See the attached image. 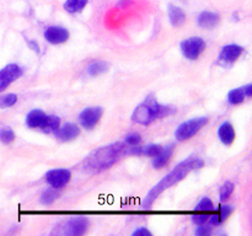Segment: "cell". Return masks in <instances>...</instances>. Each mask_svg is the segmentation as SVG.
<instances>
[{
    "label": "cell",
    "instance_id": "25",
    "mask_svg": "<svg viewBox=\"0 0 252 236\" xmlns=\"http://www.w3.org/2000/svg\"><path fill=\"white\" fill-rule=\"evenodd\" d=\"M234 192V183L233 182H225L220 188V199L226 201Z\"/></svg>",
    "mask_w": 252,
    "mask_h": 236
},
{
    "label": "cell",
    "instance_id": "1",
    "mask_svg": "<svg viewBox=\"0 0 252 236\" xmlns=\"http://www.w3.org/2000/svg\"><path fill=\"white\" fill-rule=\"evenodd\" d=\"M203 166H204V162L203 160L201 159L189 157V159L185 160L184 162H181V164H180L174 171L170 172L164 179H161V181H160L159 183H158L157 186H155L154 188L148 193L147 198H145V201L143 202V208L144 209L150 208L152 204L157 201V198L162 193V192L166 191L167 188L172 187L174 184H177L179 182H181L182 179H184L191 171H193V170H199Z\"/></svg>",
    "mask_w": 252,
    "mask_h": 236
},
{
    "label": "cell",
    "instance_id": "20",
    "mask_svg": "<svg viewBox=\"0 0 252 236\" xmlns=\"http://www.w3.org/2000/svg\"><path fill=\"white\" fill-rule=\"evenodd\" d=\"M61 127V119L56 116H47L46 122H44L42 130L46 133H56Z\"/></svg>",
    "mask_w": 252,
    "mask_h": 236
},
{
    "label": "cell",
    "instance_id": "15",
    "mask_svg": "<svg viewBox=\"0 0 252 236\" xmlns=\"http://www.w3.org/2000/svg\"><path fill=\"white\" fill-rule=\"evenodd\" d=\"M219 138H220L221 143L225 145H231L234 143V140H235V129H234L233 124L229 122H225L223 123V124L220 125V128H219Z\"/></svg>",
    "mask_w": 252,
    "mask_h": 236
},
{
    "label": "cell",
    "instance_id": "18",
    "mask_svg": "<svg viewBox=\"0 0 252 236\" xmlns=\"http://www.w3.org/2000/svg\"><path fill=\"white\" fill-rule=\"evenodd\" d=\"M233 210L234 208L231 206H221L218 213L209 216V219H211V224L214 226V225H219V224L224 223V221L230 216V214L233 213Z\"/></svg>",
    "mask_w": 252,
    "mask_h": 236
},
{
    "label": "cell",
    "instance_id": "14",
    "mask_svg": "<svg viewBox=\"0 0 252 236\" xmlns=\"http://www.w3.org/2000/svg\"><path fill=\"white\" fill-rule=\"evenodd\" d=\"M46 118H47V115L43 112V111L33 110L27 115L26 124L27 127L32 128V129H34V128H41L42 129L44 122H46Z\"/></svg>",
    "mask_w": 252,
    "mask_h": 236
},
{
    "label": "cell",
    "instance_id": "31",
    "mask_svg": "<svg viewBox=\"0 0 252 236\" xmlns=\"http://www.w3.org/2000/svg\"><path fill=\"white\" fill-rule=\"evenodd\" d=\"M211 231H212L211 226H199L196 234L198 236H207V235H209V234H211Z\"/></svg>",
    "mask_w": 252,
    "mask_h": 236
},
{
    "label": "cell",
    "instance_id": "12",
    "mask_svg": "<svg viewBox=\"0 0 252 236\" xmlns=\"http://www.w3.org/2000/svg\"><path fill=\"white\" fill-rule=\"evenodd\" d=\"M57 138L62 142H70L74 140L79 134H80V129L76 124L73 123H66L63 127H59V129L56 132Z\"/></svg>",
    "mask_w": 252,
    "mask_h": 236
},
{
    "label": "cell",
    "instance_id": "13",
    "mask_svg": "<svg viewBox=\"0 0 252 236\" xmlns=\"http://www.w3.org/2000/svg\"><path fill=\"white\" fill-rule=\"evenodd\" d=\"M174 149L175 147L174 145H169V147H162V150L154 156V160H153V166L155 169H162V167L166 166L167 164L170 162L171 160L172 154H174Z\"/></svg>",
    "mask_w": 252,
    "mask_h": 236
},
{
    "label": "cell",
    "instance_id": "32",
    "mask_svg": "<svg viewBox=\"0 0 252 236\" xmlns=\"http://www.w3.org/2000/svg\"><path fill=\"white\" fill-rule=\"evenodd\" d=\"M144 235L152 236V233H150V231L145 228H140V229H138L137 231H134V233H133V236H144Z\"/></svg>",
    "mask_w": 252,
    "mask_h": 236
},
{
    "label": "cell",
    "instance_id": "6",
    "mask_svg": "<svg viewBox=\"0 0 252 236\" xmlns=\"http://www.w3.org/2000/svg\"><path fill=\"white\" fill-rule=\"evenodd\" d=\"M71 174L69 170L65 169H56L51 170L46 174V181L52 188L54 189H61L64 186L68 184V182L70 181Z\"/></svg>",
    "mask_w": 252,
    "mask_h": 236
},
{
    "label": "cell",
    "instance_id": "28",
    "mask_svg": "<svg viewBox=\"0 0 252 236\" xmlns=\"http://www.w3.org/2000/svg\"><path fill=\"white\" fill-rule=\"evenodd\" d=\"M213 203L209 198H204L203 201H201V203L197 206V211H204V213H211L213 211Z\"/></svg>",
    "mask_w": 252,
    "mask_h": 236
},
{
    "label": "cell",
    "instance_id": "4",
    "mask_svg": "<svg viewBox=\"0 0 252 236\" xmlns=\"http://www.w3.org/2000/svg\"><path fill=\"white\" fill-rule=\"evenodd\" d=\"M208 123V118L207 117H201L196 118V119H191L189 122H185L184 124L180 125L176 130V139L179 142H185V140L191 139L192 137L197 134L204 125Z\"/></svg>",
    "mask_w": 252,
    "mask_h": 236
},
{
    "label": "cell",
    "instance_id": "11",
    "mask_svg": "<svg viewBox=\"0 0 252 236\" xmlns=\"http://www.w3.org/2000/svg\"><path fill=\"white\" fill-rule=\"evenodd\" d=\"M244 53V48L238 44H229L225 46L221 49L220 53V60L225 61V63H234V61L238 60L241 57V54Z\"/></svg>",
    "mask_w": 252,
    "mask_h": 236
},
{
    "label": "cell",
    "instance_id": "3",
    "mask_svg": "<svg viewBox=\"0 0 252 236\" xmlns=\"http://www.w3.org/2000/svg\"><path fill=\"white\" fill-rule=\"evenodd\" d=\"M172 112H175V110H172L171 107L160 105L154 98L149 97L147 98L144 103H142V105L135 108L132 119L134 122L139 123V124L149 125L158 118H164L166 116L171 115Z\"/></svg>",
    "mask_w": 252,
    "mask_h": 236
},
{
    "label": "cell",
    "instance_id": "10",
    "mask_svg": "<svg viewBox=\"0 0 252 236\" xmlns=\"http://www.w3.org/2000/svg\"><path fill=\"white\" fill-rule=\"evenodd\" d=\"M89 228V220L83 216H78V218H74L71 220H69L66 223V231L65 233L68 235L71 236H79L83 235L86 233Z\"/></svg>",
    "mask_w": 252,
    "mask_h": 236
},
{
    "label": "cell",
    "instance_id": "33",
    "mask_svg": "<svg viewBox=\"0 0 252 236\" xmlns=\"http://www.w3.org/2000/svg\"><path fill=\"white\" fill-rule=\"evenodd\" d=\"M244 92H245L246 97H251L252 96V85L251 84H249L248 86H245V88H244Z\"/></svg>",
    "mask_w": 252,
    "mask_h": 236
},
{
    "label": "cell",
    "instance_id": "30",
    "mask_svg": "<svg viewBox=\"0 0 252 236\" xmlns=\"http://www.w3.org/2000/svg\"><path fill=\"white\" fill-rule=\"evenodd\" d=\"M140 143H142V137H140L139 134H137V133L129 134L126 137V144L129 145V147H137Z\"/></svg>",
    "mask_w": 252,
    "mask_h": 236
},
{
    "label": "cell",
    "instance_id": "23",
    "mask_svg": "<svg viewBox=\"0 0 252 236\" xmlns=\"http://www.w3.org/2000/svg\"><path fill=\"white\" fill-rule=\"evenodd\" d=\"M105 71H107V64L105 61H95L94 64H91L88 68V73L91 76H97L103 74Z\"/></svg>",
    "mask_w": 252,
    "mask_h": 236
},
{
    "label": "cell",
    "instance_id": "7",
    "mask_svg": "<svg viewBox=\"0 0 252 236\" xmlns=\"http://www.w3.org/2000/svg\"><path fill=\"white\" fill-rule=\"evenodd\" d=\"M22 75V69L17 64H9L0 70V92Z\"/></svg>",
    "mask_w": 252,
    "mask_h": 236
},
{
    "label": "cell",
    "instance_id": "16",
    "mask_svg": "<svg viewBox=\"0 0 252 236\" xmlns=\"http://www.w3.org/2000/svg\"><path fill=\"white\" fill-rule=\"evenodd\" d=\"M220 21V16L216 12L211 11H203L201 12L198 17V24L199 26L203 27V29H213Z\"/></svg>",
    "mask_w": 252,
    "mask_h": 236
},
{
    "label": "cell",
    "instance_id": "21",
    "mask_svg": "<svg viewBox=\"0 0 252 236\" xmlns=\"http://www.w3.org/2000/svg\"><path fill=\"white\" fill-rule=\"evenodd\" d=\"M88 4V0H66L64 4V9L70 14L80 12Z\"/></svg>",
    "mask_w": 252,
    "mask_h": 236
},
{
    "label": "cell",
    "instance_id": "2",
    "mask_svg": "<svg viewBox=\"0 0 252 236\" xmlns=\"http://www.w3.org/2000/svg\"><path fill=\"white\" fill-rule=\"evenodd\" d=\"M126 149L127 147L125 143H116V144L101 148L89 157L86 162V169L91 170L93 172H101L103 170L110 169L125 154Z\"/></svg>",
    "mask_w": 252,
    "mask_h": 236
},
{
    "label": "cell",
    "instance_id": "17",
    "mask_svg": "<svg viewBox=\"0 0 252 236\" xmlns=\"http://www.w3.org/2000/svg\"><path fill=\"white\" fill-rule=\"evenodd\" d=\"M169 17L170 22L175 27L182 26L186 22V14H185L181 7L176 6V5H170L169 6Z\"/></svg>",
    "mask_w": 252,
    "mask_h": 236
},
{
    "label": "cell",
    "instance_id": "27",
    "mask_svg": "<svg viewBox=\"0 0 252 236\" xmlns=\"http://www.w3.org/2000/svg\"><path fill=\"white\" fill-rule=\"evenodd\" d=\"M16 102H17V96L14 95V93H9V95L0 98V107L2 108L12 107Z\"/></svg>",
    "mask_w": 252,
    "mask_h": 236
},
{
    "label": "cell",
    "instance_id": "24",
    "mask_svg": "<svg viewBox=\"0 0 252 236\" xmlns=\"http://www.w3.org/2000/svg\"><path fill=\"white\" fill-rule=\"evenodd\" d=\"M57 197H58V193H57L54 189H47V191H44L43 193H42L41 202L43 204H52L56 201Z\"/></svg>",
    "mask_w": 252,
    "mask_h": 236
},
{
    "label": "cell",
    "instance_id": "22",
    "mask_svg": "<svg viewBox=\"0 0 252 236\" xmlns=\"http://www.w3.org/2000/svg\"><path fill=\"white\" fill-rule=\"evenodd\" d=\"M245 92H244V88H235V90L230 91L228 96V100L231 105H240L245 101Z\"/></svg>",
    "mask_w": 252,
    "mask_h": 236
},
{
    "label": "cell",
    "instance_id": "26",
    "mask_svg": "<svg viewBox=\"0 0 252 236\" xmlns=\"http://www.w3.org/2000/svg\"><path fill=\"white\" fill-rule=\"evenodd\" d=\"M0 140H1L4 144H10L15 140V133L12 132V129L10 128H4V129L0 132Z\"/></svg>",
    "mask_w": 252,
    "mask_h": 236
},
{
    "label": "cell",
    "instance_id": "9",
    "mask_svg": "<svg viewBox=\"0 0 252 236\" xmlns=\"http://www.w3.org/2000/svg\"><path fill=\"white\" fill-rule=\"evenodd\" d=\"M44 38L52 44L65 43L69 39V32L64 27L52 26L46 30V32H44Z\"/></svg>",
    "mask_w": 252,
    "mask_h": 236
},
{
    "label": "cell",
    "instance_id": "29",
    "mask_svg": "<svg viewBox=\"0 0 252 236\" xmlns=\"http://www.w3.org/2000/svg\"><path fill=\"white\" fill-rule=\"evenodd\" d=\"M209 216H211V214L209 213L198 211V214H194L193 218H192V220H193V223H196L197 225H203L206 221L209 220Z\"/></svg>",
    "mask_w": 252,
    "mask_h": 236
},
{
    "label": "cell",
    "instance_id": "5",
    "mask_svg": "<svg viewBox=\"0 0 252 236\" xmlns=\"http://www.w3.org/2000/svg\"><path fill=\"white\" fill-rule=\"evenodd\" d=\"M181 49L184 56L189 60H196L201 57L206 49V42L201 37H193L189 38L181 43Z\"/></svg>",
    "mask_w": 252,
    "mask_h": 236
},
{
    "label": "cell",
    "instance_id": "8",
    "mask_svg": "<svg viewBox=\"0 0 252 236\" xmlns=\"http://www.w3.org/2000/svg\"><path fill=\"white\" fill-rule=\"evenodd\" d=\"M102 108L100 107H90V108H86L81 112L80 119L81 125H83L85 129H93L95 128V125L100 122L101 117H102Z\"/></svg>",
    "mask_w": 252,
    "mask_h": 236
},
{
    "label": "cell",
    "instance_id": "19",
    "mask_svg": "<svg viewBox=\"0 0 252 236\" xmlns=\"http://www.w3.org/2000/svg\"><path fill=\"white\" fill-rule=\"evenodd\" d=\"M162 150L161 145H148V147H142V148H137L134 147L132 149V154H137V155H147V156H157L160 151Z\"/></svg>",
    "mask_w": 252,
    "mask_h": 236
}]
</instances>
